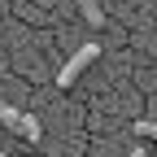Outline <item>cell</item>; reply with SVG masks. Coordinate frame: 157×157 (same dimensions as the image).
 <instances>
[{"label":"cell","instance_id":"1","mask_svg":"<svg viewBox=\"0 0 157 157\" xmlns=\"http://www.w3.org/2000/svg\"><path fill=\"white\" fill-rule=\"evenodd\" d=\"M96 57H101V44H83V48H78V52L70 57V61H66L61 70H57V87H70L74 78H78V74H83V70L96 61Z\"/></svg>","mask_w":157,"mask_h":157},{"label":"cell","instance_id":"2","mask_svg":"<svg viewBox=\"0 0 157 157\" xmlns=\"http://www.w3.org/2000/svg\"><path fill=\"white\" fill-rule=\"evenodd\" d=\"M0 122H5L13 135H22V140H39V118H31V113H17L13 105H0Z\"/></svg>","mask_w":157,"mask_h":157},{"label":"cell","instance_id":"3","mask_svg":"<svg viewBox=\"0 0 157 157\" xmlns=\"http://www.w3.org/2000/svg\"><path fill=\"white\" fill-rule=\"evenodd\" d=\"M78 9H83V17L92 26H105V9H101V0H78Z\"/></svg>","mask_w":157,"mask_h":157},{"label":"cell","instance_id":"4","mask_svg":"<svg viewBox=\"0 0 157 157\" xmlns=\"http://www.w3.org/2000/svg\"><path fill=\"white\" fill-rule=\"evenodd\" d=\"M131 131H135V135H148V140H157V122H144V118H135Z\"/></svg>","mask_w":157,"mask_h":157},{"label":"cell","instance_id":"5","mask_svg":"<svg viewBox=\"0 0 157 157\" xmlns=\"http://www.w3.org/2000/svg\"><path fill=\"white\" fill-rule=\"evenodd\" d=\"M127 157H144V148H135V153H127Z\"/></svg>","mask_w":157,"mask_h":157},{"label":"cell","instance_id":"6","mask_svg":"<svg viewBox=\"0 0 157 157\" xmlns=\"http://www.w3.org/2000/svg\"><path fill=\"white\" fill-rule=\"evenodd\" d=\"M0 157H5V153H0Z\"/></svg>","mask_w":157,"mask_h":157}]
</instances>
